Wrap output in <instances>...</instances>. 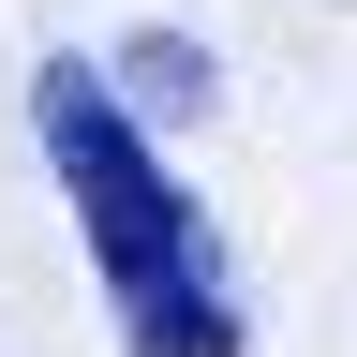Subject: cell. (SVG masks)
I'll return each mask as SVG.
<instances>
[{"label":"cell","instance_id":"7a4b0ae2","mask_svg":"<svg viewBox=\"0 0 357 357\" xmlns=\"http://www.w3.org/2000/svg\"><path fill=\"white\" fill-rule=\"evenodd\" d=\"M134 75H149V105H208V60H194V45H134Z\"/></svg>","mask_w":357,"mask_h":357},{"label":"cell","instance_id":"6da1fadb","mask_svg":"<svg viewBox=\"0 0 357 357\" xmlns=\"http://www.w3.org/2000/svg\"><path fill=\"white\" fill-rule=\"evenodd\" d=\"M30 134H45V164H60V194H75V238L105 268V298H119V342L134 357H238L223 253H208L194 194L149 164V134L119 119V89L89 60H45L30 75Z\"/></svg>","mask_w":357,"mask_h":357}]
</instances>
